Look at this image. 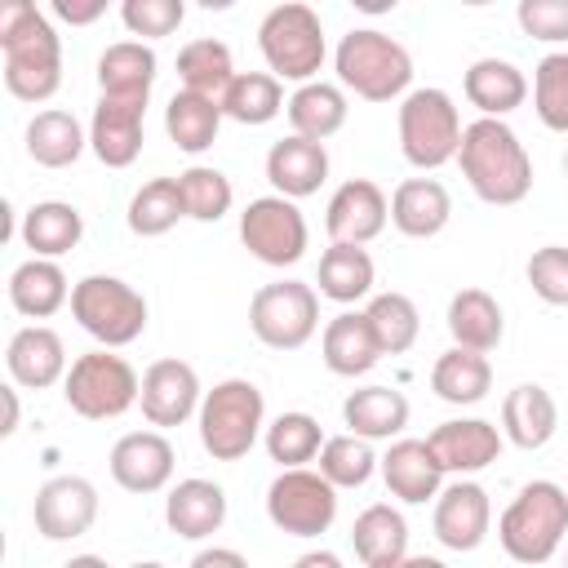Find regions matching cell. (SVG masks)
<instances>
[{
    "label": "cell",
    "mask_w": 568,
    "mask_h": 568,
    "mask_svg": "<svg viewBox=\"0 0 568 568\" xmlns=\"http://www.w3.org/2000/svg\"><path fill=\"white\" fill-rule=\"evenodd\" d=\"M0 53L4 89L18 102H49L62 89V40L36 4L9 0L0 9Z\"/></svg>",
    "instance_id": "6da1fadb"
},
{
    "label": "cell",
    "mask_w": 568,
    "mask_h": 568,
    "mask_svg": "<svg viewBox=\"0 0 568 568\" xmlns=\"http://www.w3.org/2000/svg\"><path fill=\"white\" fill-rule=\"evenodd\" d=\"M457 164L484 204L510 209V204L528 200V191H532V160L506 120H484V115L470 120L462 129Z\"/></svg>",
    "instance_id": "7a4b0ae2"
},
{
    "label": "cell",
    "mask_w": 568,
    "mask_h": 568,
    "mask_svg": "<svg viewBox=\"0 0 568 568\" xmlns=\"http://www.w3.org/2000/svg\"><path fill=\"white\" fill-rule=\"evenodd\" d=\"M333 67H337V80L342 89H351L355 98L364 102H395V98H408V84H413V58L408 49L377 31V27H355L337 40V53H333Z\"/></svg>",
    "instance_id": "3957f363"
},
{
    "label": "cell",
    "mask_w": 568,
    "mask_h": 568,
    "mask_svg": "<svg viewBox=\"0 0 568 568\" xmlns=\"http://www.w3.org/2000/svg\"><path fill=\"white\" fill-rule=\"evenodd\" d=\"M568 537V493L555 479H532L497 519V541L515 564H546Z\"/></svg>",
    "instance_id": "277c9868"
},
{
    "label": "cell",
    "mask_w": 568,
    "mask_h": 568,
    "mask_svg": "<svg viewBox=\"0 0 568 568\" xmlns=\"http://www.w3.org/2000/svg\"><path fill=\"white\" fill-rule=\"evenodd\" d=\"M195 422L200 444L213 462H240L257 444V435H266V399L248 377H226L204 390Z\"/></svg>",
    "instance_id": "5b68a950"
},
{
    "label": "cell",
    "mask_w": 568,
    "mask_h": 568,
    "mask_svg": "<svg viewBox=\"0 0 568 568\" xmlns=\"http://www.w3.org/2000/svg\"><path fill=\"white\" fill-rule=\"evenodd\" d=\"M257 49H262L275 80H297V84H311L328 58L320 13L302 0H284L262 18Z\"/></svg>",
    "instance_id": "8992f818"
},
{
    "label": "cell",
    "mask_w": 568,
    "mask_h": 568,
    "mask_svg": "<svg viewBox=\"0 0 568 568\" xmlns=\"http://www.w3.org/2000/svg\"><path fill=\"white\" fill-rule=\"evenodd\" d=\"M62 395H67V408L80 413L84 422H111L138 404L142 377L133 373V364L124 355L102 346V351H84L71 359Z\"/></svg>",
    "instance_id": "52a82bcc"
},
{
    "label": "cell",
    "mask_w": 568,
    "mask_h": 568,
    "mask_svg": "<svg viewBox=\"0 0 568 568\" xmlns=\"http://www.w3.org/2000/svg\"><path fill=\"white\" fill-rule=\"evenodd\" d=\"M71 315L106 351L129 346V342H138L146 333V297L133 284H124L120 275H84V280H75Z\"/></svg>",
    "instance_id": "ba28073f"
},
{
    "label": "cell",
    "mask_w": 568,
    "mask_h": 568,
    "mask_svg": "<svg viewBox=\"0 0 568 568\" xmlns=\"http://www.w3.org/2000/svg\"><path fill=\"white\" fill-rule=\"evenodd\" d=\"M462 129V111L444 89H408V98H399V151L413 169L426 173L457 160Z\"/></svg>",
    "instance_id": "9c48e42d"
},
{
    "label": "cell",
    "mask_w": 568,
    "mask_h": 568,
    "mask_svg": "<svg viewBox=\"0 0 568 568\" xmlns=\"http://www.w3.org/2000/svg\"><path fill=\"white\" fill-rule=\"evenodd\" d=\"M248 328L271 351H297L320 328V297L302 280H275L262 284L248 302Z\"/></svg>",
    "instance_id": "30bf717a"
},
{
    "label": "cell",
    "mask_w": 568,
    "mask_h": 568,
    "mask_svg": "<svg viewBox=\"0 0 568 568\" xmlns=\"http://www.w3.org/2000/svg\"><path fill=\"white\" fill-rule=\"evenodd\" d=\"M266 519L288 537H320L337 519V488L320 470H280L266 488Z\"/></svg>",
    "instance_id": "8fae6325"
},
{
    "label": "cell",
    "mask_w": 568,
    "mask_h": 568,
    "mask_svg": "<svg viewBox=\"0 0 568 568\" xmlns=\"http://www.w3.org/2000/svg\"><path fill=\"white\" fill-rule=\"evenodd\" d=\"M306 217L297 209V200L284 195H257L248 200V209L240 213V244L266 262V266H293L306 253Z\"/></svg>",
    "instance_id": "7c38bea8"
},
{
    "label": "cell",
    "mask_w": 568,
    "mask_h": 568,
    "mask_svg": "<svg viewBox=\"0 0 568 568\" xmlns=\"http://www.w3.org/2000/svg\"><path fill=\"white\" fill-rule=\"evenodd\" d=\"M31 519H36V532L49 541L84 537L98 519V488L84 475H53L40 484Z\"/></svg>",
    "instance_id": "4fadbf2b"
},
{
    "label": "cell",
    "mask_w": 568,
    "mask_h": 568,
    "mask_svg": "<svg viewBox=\"0 0 568 568\" xmlns=\"http://www.w3.org/2000/svg\"><path fill=\"white\" fill-rule=\"evenodd\" d=\"M142 417L155 426V430H169V426H182L200 413L204 404V390H200V373L186 364V359H155L146 373H142Z\"/></svg>",
    "instance_id": "5bb4252c"
},
{
    "label": "cell",
    "mask_w": 568,
    "mask_h": 568,
    "mask_svg": "<svg viewBox=\"0 0 568 568\" xmlns=\"http://www.w3.org/2000/svg\"><path fill=\"white\" fill-rule=\"evenodd\" d=\"M430 528H435V537H439L448 550H457V555L479 550L484 537H488V528H493V501H488V493H484L475 479H453V484H444L439 497H435Z\"/></svg>",
    "instance_id": "9a60e30c"
},
{
    "label": "cell",
    "mask_w": 568,
    "mask_h": 568,
    "mask_svg": "<svg viewBox=\"0 0 568 568\" xmlns=\"http://www.w3.org/2000/svg\"><path fill=\"white\" fill-rule=\"evenodd\" d=\"M390 222V200L373 178H351L328 195L324 226L333 244H368L386 231Z\"/></svg>",
    "instance_id": "2e32d148"
},
{
    "label": "cell",
    "mask_w": 568,
    "mask_h": 568,
    "mask_svg": "<svg viewBox=\"0 0 568 568\" xmlns=\"http://www.w3.org/2000/svg\"><path fill=\"white\" fill-rule=\"evenodd\" d=\"M173 444L164 439V430H129L115 439L111 448V479L124 493H160L173 479Z\"/></svg>",
    "instance_id": "e0dca14e"
},
{
    "label": "cell",
    "mask_w": 568,
    "mask_h": 568,
    "mask_svg": "<svg viewBox=\"0 0 568 568\" xmlns=\"http://www.w3.org/2000/svg\"><path fill=\"white\" fill-rule=\"evenodd\" d=\"M430 453L439 457L444 475H475L484 466H493L501 457V430L484 417H453V422H439L430 435H426Z\"/></svg>",
    "instance_id": "ac0fdd59"
},
{
    "label": "cell",
    "mask_w": 568,
    "mask_h": 568,
    "mask_svg": "<svg viewBox=\"0 0 568 568\" xmlns=\"http://www.w3.org/2000/svg\"><path fill=\"white\" fill-rule=\"evenodd\" d=\"M4 368L9 382L22 390H49L53 382H67V346L49 324H27L9 337L4 351Z\"/></svg>",
    "instance_id": "d6986e66"
},
{
    "label": "cell",
    "mask_w": 568,
    "mask_h": 568,
    "mask_svg": "<svg viewBox=\"0 0 568 568\" xmlns=\"http://www.w3.org/2000/svg\"><path fill=\"white\" fill-rule=\"evenodd\" d=\"M377 466H382V479H386L390 497H399L408 506L435 501L439 488H444V466H439V457L430 453L426 439H395L382 453Z\"/></svg>",
    "instance_id": "ffe728a7"
},
{
    "label": "cell",
    "mask_w": 568,
    "mask_h": 568,
    "mask_svg": "<svg viewBox=\"0 0 568 568\" xmlns=\"http://www.w3.org/2000/svg\"><path fill=\"white\" fill-rule=\"evenodd\" d=\"M328 178V151L324 142H311V138H280L271 151H266V182L275 186V195L284 200H306L324 186Z\"/></svg>",
    "instance_id": "44dd1931"
},
{
    "label": "cell",
    "mask_w": 568,
    "mask_h": 568,
    "mask_svg": "<svg viewBox=\"0 0 568 568\" xmlns=\"http://www.w3.org/2000/svg\"><path fill=\"white\" fill-rule=\"evenodd\" d=\"M142 115L146 106L138 102L98 98L93 120H89V146L106 169H129L142 155Z\"/></svg>",
    "instance_id": "7402d4cb"
},
{
    "label": "cell",
    "mask_w": 568,
    "mask_h": 568,
    "mask_svg": "<svg viewBox=\"0 0 568 568\" xmlns=\"http://www.w3.org/2000/svg\"><path fill=\"white\" fill-rule=\"evenodd\" d=\"M155 67L160 62H155V49L151 44H142V40H115L98 58V89H102V98L146 106L151 84H155Z\"/></svg>",
    "instance_id": "603a6c76"
},
{
    "label": "cell",
    "mask_w": 568,
    "mask_h": 568,
    "mask_svg": "<svg viewBox=\"0 0 568 568\" xmlns=\"http://www.w3.org/2000/svg\"><path fill=\"white\" fill-rule=\"evenodd\" d=\"M453 217V195L439 178H408L390 195V222L408 240H430L448 226Z\"/></svg>",
    "instance_id": "cb8c5ba5"
},
{
    "label": "cell",
    "mask_w": 568,
    "mask_h": 568,
    "mask_svg": "<svg viewBox=\"0 0 568 568\" xmlns=\"http://www.w3.org/2000/svg\"><path fill=\"white\" fill-rule=\"evenodd\" d=\"M555 430H559V404L546 386L524 382L501 399V435L515 448H524V453L546 448L555 439Z\"/></svg>",
    "instance_id": "d4e9b609"
},
{
    "label": "cell",
    "mask_w": 568,
    "mask_h": 568,
    "mask_svg": "<svg viewBox=\"0 0 568 568\" xmlns=\"http://www.w3.org/2000/svg\"><path fill=\"white\" fill-rule=\"evenodd\" d=\"M164 524L186 541H204L226 524V493L213 479H182L164 497Z\"/></svg>",
    "instance_id": "484cf974"
},
{
    "label": "cell",
    "mask_w": 568,
    "mask_h": 568,
    "mask_svg": "<svg viewBox=\"0 0 568 568\" xmlns=\"http://www.w3.org/2000/svg\"><path fill=\"white\" fill-rule=\"evenodd\" d=\"M462 93H466L470 106H479L484 120H501V115H510L515 106H524L528 80H524V71H519L515 62H506V58H475V62L466 67V75H462Z\"/></svg>",
    "instance_id": "4316f807"
},
{
    "label": "cell",
    "mask_w": 568,
    "mask_h": 568,
    "mask_svg": "<svg viewBox=\"0 0 568 568\" xmlns=\"http://www.w3.org/2000/svg\"><path fill=\"white\" fill-rule=\"evenodd\" d=\"M320 355H324V368L337 373V377H364L377 359H382V346L368 328V315L364 311H342L324 324V337H320Z\"/></svg>",
    "instance_id": "83f0119b"
},
{
    "label": "cell",
    "mask_w": 568,
    "mask_h": 568,
    "mask_svg": "<svg viewBox=\"0 0 568 568\" xmlns=\"http://www.w3.org/2000/svg\"><path fill=\"white\" fill-rule=\"evenodd\" d=\"M71 288L67 284V271L49 257H27L22 266H13L9 275V306L27 320H49L58 315L67 302H71Z\"/></svg>",
    "instance_id": "f1b7e54d"
},
{
    "label": "cell",
    "mask_w": 568,
    "mask_h": 568,
    "mask_svg": "<svg viewBox=\"0 0 568 568\" xmlns=\"http://www.w3.org/2000/svg\"><path fill=\"white\" fill-rule=\"evenodd\" d=\"M448 333H453V346L462 351H475V355H488L501 346V333H506V320H501V306L488 288H462L448 297Z\"/></svg>",
    "instance_id": "f546056e"
},
{
    "label": "cell",
    "mask_w": 568,
    "mask_h": 568,
    "mask_svg": "<svg viewBox=\"0 0 568 568\" xmlns=\"http://www.w3.org/2000/svg\"><path fill=\"white\" fill-rule=\"evenodd\" d=\"M342 422L351 426V435L359 439H399V430L408 426V399L395 386H359L342 399Z\"/></svg>",
    "instance_id": "4dcf8cb0"
},
{
    "label": "cell",
    "mask_w": 568,
    "mask_h": 568,
    "mask_svg": "<svg viewBox=\"0 0 568 568\" xmlns=\"http://www.w3.org/2000/svg\"><path fill=\"white\" fill-rule=\"evenodd\" d=\"M22 244L31 248V257H49L58 262L62 253H71L84 240V217L75 204L67 200H40L22 213Z\"/></svg>",
    "instance_id": "1f68e13d"
},
{
    "label": "cell",
    "mask_w": 568,
    "mask_h": 568,
    "mask_svg": "<svg viewBox=\"0 0 568 568\" xmlns=\"http://www.w3.org/2000/svg\"><path fill=\"white\" fill-rule=\"evenodd\" d=\"M346 89L342 84H328V80H311V84H297L284 115L293 124L297 138H311V142H324L333 138L342 124H346Z\"/></svg>",
    "instance_id": "d6a6232c"
},
{
    "label": "cell",
    "mask_w": 568,
    "mask_h": 568,
    "mask_svg": "<svg viewBox=\"0 0 568 568\" xmlns=\"http://www.w3.org/2000/svg\"><path fill=\"white\" fill-rule=\"evenodd\" d=\"M351 546H355V555H359L364 568L395 564V559L408 555V519H404L395 506L377 501V506H368V510L355 515V524H351Z\"/></svg>",
    "instance_id": "836d02e7"
},
{
    "label": "cell",
    "mask_w": 568,
    "mask_h": 568,
    "mask_svg": "<svg viewBox=\"0 0 568 568\" xmlns=\"http://www.w3.org/2000/svg\"><path fill=\"white\" fill-rule=\"evenodd\" d=\"M84 146H89V133L71 111L49 106V111H36L27 124V155L40 169H71Z\"/></svg>",
    "instance_id": "e575fe53"
},
{
    "label": "cell",
    "mask_w": 568,
    "mask_h": 568,
    "mask_svg": "<svg viewBox=\"0 0 568 568\" xmlns=\"http://www.w3.org/2000/svg\"><path fill=\"white\" fill-rule=\"evenodd\" d=\"M222 120H226V115H222V102L200 98V93H186V89H178V93L169 98V106H164V133H169V142H173L178 151H186V155L209 151V146L217 142Z\"/></svg>",
    "instance_id": "d590c367"
},
{
    "label": "cell",
    "mask_w": 568,
    "mask_h": 568,
    "mask_svg": "<svg viewBox=\"0 0 568 568\" xmlns=\"http://www.w3.org/2000/svg\"><path fill=\"white\" fill-rule=\"evenodd\" d=\"M235 75L240 71L231 62V49L222 40H213V36H200V40H191V44L178 49V80H182L186 93H200V98L222 102V93L231 89Z\"/></svg>",
    "instance_id": "8d00e7d4"
},
{
    "label": "cell",
    "mask_w": 568,
    "mask_h": 568,
    "mask_svg": "<svg viewBox=\"0 0 568 568\" xmlns=\"http://www.w3.org/2000/svg\"><path fill=\"white\" fill-rule=\"evenodd\" d=\"M430 390L444 404H457V408L479 404L493 390V364H488V355H475V351H462V346L444 351L435 359V368H430Z\"/></svg>",
    "instance_id": "74e56055"
},
{
    "label": "cell",
    "mask_w": 568,
    "mask_h": 568,
    "mask_svg": "<svg viewBox=\"0 0 568 568\" xmlns=\"http://www.w3.org/2000/svg\"><path fill=\"white\" fill-rule=\"evenodd\" d=\"M373 257H368V248L364 244H328L324 248V257H320V293L328 297V302H342V306H351V302H359V297H368L373 293Z\"/></svg>",
    "instance_id": "f35d334b"
},
{
    "label": "cell",
    "mask_w": 568,
    "mask_h": 568,
    "mask_svg": "<svg viewBox=\"0 0 568 568\" xmlns=\"http://www.w3.org/2000/svg\"><path fill=\"white\" fill-rule=\"evenodd\" d=\"M284 106V80H275L271 71H240L222 93V115L235 124H271Z\"/></svg>",
    "instance_id": "ab89813d"
},
{
    "label": "cell",
    "mask_w": 568,
    "mask_h": 568,
    "mask_svg": "<svg viewBox=\"0 0 568 568\" xmlns=\"http://www.w3.org/2000/svg\"><path fill=\"white\" fill-rule=\"evenodd\" d=\"M182 217H186V204H182L178 178H151V182H142V186L133 191V200H129V231L142 235V240L169 235Z\"/></svg>",
    "instance_id": "60d3db41"
},
{
    "label": "cell",
    "mask_w": 568,
    "mask_h": 568,
    "mask_svg": "<svg viewBox=\"0 0 568 568\" xmlns=\"http://www.w3.org/2000/svg\"><path fill=\"white\" fill-rule=\"evenodd\" d=\"M364 315H368V328H373L382 355H404V351L417 342V333H422L417 302H413L408 293H395V288H390V293H377V297L364 306Z\"/></svg>",
    "instance_id": "b9f144b4"
},
{
    "label": "cell",
    "mask_w": 568,
    "mask_h": 568,
    "mask_svg": "<svg viewBox=\"0 0 568 568\" xmlns=\"http://www.w3.org/2000/svg\"><path fill=\"white\" fill-rule=\"evenodd\" d=\"M262 439H266L271 462H280V470H297V466L315 462L324 448V430L311 413H280Z\"/></svg>",
    "instance_id": "7bdbcfd3"
},
{
    "label": "cell",
    "mask_w": 568,
    "mask_h": 568,
    "mask_svg": "<svg viewBox=\"0 0 568 568\" xmlns=\"http://www.w3.org/2000/svg\"><path fill=\"white\" fill-rule=\"evenodd\" d=\"M377 453H373V444L368 439H359V435H333V439H324V448H320V475L333 484V488H364L368 479H373V470H377Z\"/></svg>",
    "instance_id": "ee69618b"
},
{
    "label": "cell",
    "mask_w": 568,
    "mask_h": 568,
    "mask_svg": "<svg viewBox=\"0 0 568 568\" xmlns=\"http://www.w3.org/2000/svg\"><path fill=\"white\" fill-rule=\"evenodd\" d=\"M178 186H182L186 217H195V222H222L235 204L231 178L222 169H209V164H191L186 173H178Z\"/></svg>",
    "instance_id": "f6af8a7d"
},
{
    "label": "cell",
    "mask_w": 568,
    "mask_h": 568,
    "mask_svg": "<svg viewBox=\"0 0 568 568\" xmlns=\"http://www.w3.org/2000/svg\"><path fill=\"white\" fill-rule=\"evenodd\" d=\"M532 111L550 133H568V49L546 53L532 71Z\"/></svg>",
    "instance_id": "bcb514c9"
},
{
    "label": "cell",
    "mask_w": 568,
    "mask_h": 568,
    "mask_svg": "<svg viewBox=\"0 0 568 568\" xmlns=\"http://www.w3.org/2000/svg\"><path fill=\"white\" fill-rule=\"evenodd\" d=\"M182 18H186L182 0H124L120 4V22L129 27V36H142V44L173 36L182 27Z\"/></svg>",
    "instance_id": "7dc6e473"
},
{
    "label": "cell",
    "mask_w": 568,
    "mask_h": 568,
    "mask_svg": "<svg viewBox=\"0 0 568 568\" xmlns=\"http://www.w3.org/2000/svg\"><path fill=\"white\" fill-rule=\"evenodd\" d=\"M528 284L546 306H568V248L546 244L528 257Z\"/></svg>",
    "instance_id": "c3c4849f"
},
{
    "label": "cell",
    "mask_w": 568,
    "mask_h": 568,
    "mask_svg": "<svg viewBox=\"0 0 568 568\" xmlns=\"http://www.w3.org/2000/svg\"><path fill=\"white\" fill-rule=\"evenodd\" d=\"M515 18L524 36L541 44H568V0H519Z\"/></svg>",
    "instance_id": "681fc988"
},
{
    "label": "cell",
    "mask_w": 568,
    "mask_h": 568,
    "mask_svg": "<svg viewBox=\"0 0 568 568\" xmlns=\"http://www.w3.org/2000/svg\"><path fill=\"white\" fill-rule=\"evenodd\" d=\"M53 13L62 22H71V27H89V22H98L106 13V0H58Z\"/></svg>",
    "instance_id": "f907efd6"
},
{
    "label": "cell",
    "mask_w": 568,
    "mask_h": 568,
    "mask_svg": "<svg viewBox=\"0 0 568 568\" xmlns=\"http://www.w3.org/2000/svg\"><path fill=\"white\" fill-rule=\"evenodd\" d=\"M186 568H248V559L231 546H204V550H195V559Z\"/></svg>",
    "instance_id": "816d5d0a"
},
{
    "label": "cell",
    "mask_w": 568,
    "mask_h": 568,
    "mask_svg": "<svg viewBox=\"0 0 568 568\" xmlns=\"http://www.w3.org/2000/svg\"><path fill=\"white\" fill-rule=\"evenodd\" d=\"M18 390L22 386H0V399H4V422H0V435H13L18 430Z\"/></svg>",
    "instance_id": "f5cc1de1"
},
{
    "label": "cell",
    "mask_w": 568,
    "mask_h": 568,
    "mask_svg": "<svg viewBox=\"0 0 568 568\" xmlns=\"http://www.w3.org/2000/svg\"><path fill=\"white\" fill-rule=\"evenodd\" d=\"M293 568H342V559L333 550H306L293 559Z\"/></svg>",
    "instance_id": "db71d44e"
},
{
    "label": "cell",
    "mask_w": 568,
    "mask_h": 568,
    "mask_svg": "<svg viewBox=\"0 0 568 568\" xmlns=\"http://www.w3.org/2000/svg\"><path fill=\"white\" fill-rule=\"evenodd\" d=\"M382 568H448V564H444V559H435V555H404V559L382 564Z\"/></svg>",
    "instance_id": "11a10c76"
},
{
    "label": "cell",
    "mask_w": 568,
    "mask_h": 568,
    "mask_svg": "<svg viewBox=\"0 0 568 568\" xmlns=\"http://www.w3.org/2000/svg\"><path fill=\"white\" fill-rule=\"evenodd\" d=\"M62 568H111V564H106L102 555H71Z\"/></svg>",
    "instance_id": "9f6ffc18"
},
{
    "label": "cell",
    "mask_w": 568,
    "mask_h": 568,
    "mask_svg": "<svg viewBox=\"0 0 568 568\" xmlns=\"http://www.w3.org/2000/svg\"><path fill=\"white\" fill-rule=\"evenodd\" d=\"M133 568H164V564H155V559H146V564H133Z\"/></svg>",
    "instance_id": "6f0895ef"
},
{
    "label": "cell",
    "mask_w": 568,
    "mask_h": 568,
    "mask_svg": "<svg viewBox=\"0 0 568 568\" xmlns=\"http://www.w3.org/2000/svg\"><path fill=\"white\" fill-rule=\"evenodd\" d=\"M564 173H568V155H564Z\"/></svg>",
    "instance_id": "680465c9"
},
{
    "label": "cell",
    "mask_w": 568,
    "mask_h": 568,
    "mask_svg": "<svg viewBox=\"0 0 568 568\" xmlns=\"http://www.w3.org/2000/svg\"><path fill=\"white\" fill-rule=\"evenodd\" d=\"M564 568H568V559H564Z\"/></svg>",
    "instance_id": "91938a15"
}]
</instances>
